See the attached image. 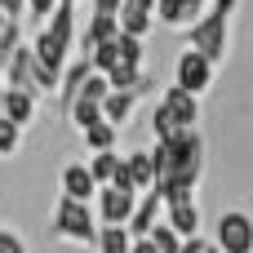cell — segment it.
Masks as SVG:
<instances>
[{
	"label": "cell",
	"instance_id": "cell-34",
	"mask_svg": "<svg viewBox=\"0 0 253 253\" xmlns=\"http://www.w3.org/2000/svg\"><path fill=\"white\" fill-rule=\"evenodd\" d=\"M0 13H4V18H13V22H18V18H22V13H27V0H0Z\"/></svg>",
	"mask_w": 253,
	"mask_h": 253
},
{
	"label": "cell",
	"instance_id": "cell-2",
	"mask_svg": "<svg viewBox=\"0 0 253 253\" xmlns=\"http://www.w3.org/2000/svg\"><path fill=\"white\" fill-rule=\"evenodd\" d=\"M196 125H200V98H191V93H182V89L169 84L160 93V102L151 107V133H156V142L173 138L182 129H196Z\"/></svg>",
	"mask_w": 253,
	"mask_h": 253
},
{
	"label": "cell",
	"instance_id": "cell-27",
	"mask_svg": "<svg viewBox=\"0 0 253 253\" xmlns=\"http://www.w3.org/2000/svg\"><path fill=\"white\" fill-rule=\"evenodd\" d=\"M107 93H111V84H107V76H102V71H89V76H84V84H80V93H76V98H89V102H102V98H107Z\"/></svg>",
	"mask_w": 253,
	"mask_h": 253
},
{
	"label": "cell",
	"instance_id": "cell-24",
	"mask_svg": "<svg viewBox=\"0 0 253 253\" xmlns=\"http://www.w3.org/2000/svg\"><path fill=\"white\" fill-rule=\"evenodd\" d=\"M98 253H129V245H133V236L125 231V227H98Z\"/></svg>",
	"mask_w": 253,
	"mask_h": 253
},
{
	"label": "cell",
	"instance_id": "cell-12",
	"mask_svg": "<svg viewBox=\"0 0 253 253\" xmlns=\"http://www.w3.org/2000/svg\"><path fill=\"white\" fill-rule=\"evenodd\" d=\"M116 22H120V36L142 40V36L156 27V0H125L120 13H116Z\"/></svg>",
	"mask_w": 253,
	"mask_h": 253
},
{
	"label": "cell",
	"instance_id": "cell-35",
	"mask_svg": "<svg viewBox=\"0 0 253 253\" xmlns=\"http://www.w3.org/2000/svg\"><path fill=\"white\" fill-rule=\"evenodd\" d=\"M120 4H125V0H93V13H107V18H116V13H120Z\"/></svg>",
	"mask_w": 253,
	"mask_h": 253
},
{
	"label": "cell",
	"instance_id": "cell-3",
	"mask_svg": "<svg viewBox=\"0 0 253 253\" xmlns=\"http://www.w3.org/2000/svg\"><path fill=\"white\" fill-rule=\"evenodd\" d=\"M187 49H196V53H200V58H209L213 67H218V62H227V53H231V18H222V13L205 9V18L187 27Z\"/></svg>",
	"mask_w": 253,
	"mask_h": 253
},
{
	"label": "cell",
	"instance_id": "cell-39",
	"mask_svg": "<svg viewBox=\"0 0 253 253\" xmlns=\"http://www.w3.org/2000/svg\"><path fill=\"white\" fill-rule=\"evenodd\" d=\"M67 4H76V0H67Z\"/></svg>",
	"mask_w": 253,
	"mask_h": 253
},
{
	"label": "cell",
	"instance_id": "cell-4",
	"mask_svg": "<svg viewBox=\"0 0 253 253\" xmlns=\"http://www.w3.org/2000/svg\"><path fill=\"white\" fill-rule=\"evenodd\" d=\"M53 236L67 240V245H93L98 240V218H93V205H80V200H58L53 205V218H49Z\"/></svg>",
	"mask_w": 253,
	"mask_h": 253
},
{
	"label": "cell",
	"instance_id": "cell-1",
	"mask_svg": "<svg viewBox=\"0 0 253 253\" xmlns=\"http://www.w3.org/2000/svg\"><path fill=\"white\" fill-rule=\"evenodd\" d=\"M147 156H151V169H156L151 191L160 196V205L196 196V187L205 178V138H200V129H182L173 138H160Z\"/></svg>",
	"mask_w": 253,
	"mask_h": 253
},
{
	"label": "cell",
	"instance_id": "cell-38",
	"mask_svg": "<svg viewBox=\"0 0 253 253\" xmlns=\"http://www.w3.org/2000/svg\"><path fill=\"white\" fill-rule=\"evenodd\" d=\"M0 98H4V84H0Z\"/></svg>",
	"mask_w": 253,
	"mask_h": 253
},
{
	"label": "cell",
	"instance_id": "cell-21",
	"mask_svg": "<svg viewBox=\"0 0 253 253\" xmlns=\"http://www.w3.org/2000/svg\"><path fill=\"white\" fill-rule=\"evenodd\" d=\"M80 138H84V147L98 156V151H116V142H120V129H116V125H107V120H98V125L80 129Z\"/></svg>",
	"mask_w": 253,
	"mask_h": 253
},
{
	"label": "cell",
	"instance_id": "cell-30",
	"mask_svg": "<svg viewBox=\"0 0 253 253\" xmlns=\"http://www.w3.org/2000/svg\"><path fill=\"white\" fill-rule=\"evenodd\" d=\"M89 67L107 76V71L116 67V40H107V44H98V49H89Z\"/></svg>",
	"mask_w": 253,
	"mask_h": 253
},
{
	"label": "cell",
	"instance_id": "cell-13",
	"mask_svg": "<svg viewBox=\"0 0 253 253\" xmlns=\"http://www.w3.org/2000/svg\"><path fill=\"white\" fill-rule=\"evenodd\" d=\"M0 71H4V80H0L4 89H27V93H40V89H36V67H31V49H27V40L9 53V62H4Z\"/></svg>",
	"mask_w": 253,
	"mask_h": 253
},
{
	"label": "cell",
	"instance_id": "cell-25",
	"mask_svg": "<svg viewBox=\"0 0 253 253\" xmlns=\"http://www.w3.org/2000/svg\"><path fill=\"white\" fill-rule=\"evenodd\" d=\"M116 67H142V40L116 36Z\"/></svg>",
	"mask_w": 253,
	"mask_h": 253
},
{
	"label": "cell",
	"instance_id": "cell-20",
	"mask_svg": "<svg viewBox=\"0 0 253 253\" xmlns=\"http://www.w3.org/2000/svg\"><path fill=\"white\" fill-rule=\"evenodd\" d=\"M93 67H89V58H67V67H62V76H58V98H62V107L80 93V84H84V76H89Z\"/></svg>",
	"mask_w": 253,
	"mask_h": 253
},
{
	"label": "cell",
	"instance_id": "cell-6",
	"mask_svg": "<svg viewBox=\"0 0 253 253\" xmlns=\"http://www.w3.org/2000/svg\"><path fill=\"white\" fill-rule=\"evenodd\" d=\"M213 62L209 58H200L196 49H182L178 53V62H173V89H182V93H191V98H200V93H209L213 89Z\"/></svg>",
	"mask_w": 253,
	"mask_h": 253
},
{
	"label": "cell",
	"instance_id": "cell-16",
	"mask_svg": "<svg viewBox=\"0 0 253 253\" xmlns=\"http://www.w3.org/2000/svg\"><path fill=\"white\" fill-rule=\"evenodd\" d=\"M36 111H40V93L4 89V98H0V116H4V120H13L18 129H27V125L36 120Z\"/></svg>",
	"mask_w": 253,
	"mask_h": 253
},
{
	"label": "cell",
	"instance_id": "cell-11",
	"mask_svg": "<svg viewBox=\"0 0 253 253\" xmlns=\"http://www.w3.org/2000/svg\"><path fill=\"white\" fill-rule=\"evenodd\" d=\"M58 191H62L67 200L93 205V196H98V182L89 178V169H84L80 160H67V165H62V173H58Z\"/></svg>",
	"mask_w": 253,
	"mask_h": 253
},
{
	"label": "cell",
	"instance_id": "cell-19",
	"mask_svg": "<svg viewBox=\"0 0 253 253\" xmlns=\"http://www.w3.org/2000/svg\"><path fill=\"white\" fill-rule=\"evenodd\" d=\"M133 107H138V93H129V89H111V93L102 98V120L116 125V129H125L129 116H133Z\"/></svg>",
	"mask_w": 253,
	"mask_h": 253
},
{
	"label": "cell",
	"instance_id": "cell-10",
	"mask_svg": "<svg viewBox=\"0 0 253 253\" xmlns=\"http://www.w3.org/2000/svg\"><path fill=\"white\" fill-rule=\"evenodd\" d=\"M209 9V0H156V22L160 27H173V31H187L191 22H200Z\"/></svg>",
	"mask_w": 253,
	"mask_h": 253
},
{
	"label": "cell",
	"instance_id": "cell-36",
	"mask_svg": "<svg viewBox=\"0 0 253 253\" xmlns=\"http://www.w3.org/2000/svg\"><path fill=\"white\" fill-rule=\"evenodd\" d=\"M129 253H156V245H151V240L142 236V240H133V245H129Z\"/></svg>",
	"mask_w": 253,
	"mask_h": 253
},
{
	"label": "cell",
	"instance_id": "cell-7",
	"mask_svg": "<svg viewBox=\"0 0 253 253\" xmlns=\"http://www.w3.org/2000/svg\"><path fill=\"white\" fill-rule=\"evenodd\" d=\"M218 253H253V218L245 209H227L213 227Z\"/></svg>",
	"mask_w": 253,
	"mask_h": 253
},
{
	"label": "cell",
	"instance_id": "cell-9",
	"mask_svg": "<svg viewBox=\"0 0 253 253\" xmlns=\"http://www.w3.org/2000/svg\"><path fill=\"white\" fill-rule=\"evenodd\" d=\"M160 222H165V227H169L178 240H191V236H200V227H205V213H200L196 196H187V200H173V205H165Z\"/></svg>",
	"mask_w": 253,
	"mask_h": 253
},
{
	"label": "cell",
	"instance_id": "cell-29",
	"mask_svg": "<svg viewBox=\"0 0 253 253\" xmlns=\"http://www.w3.org/2000/svg\"><path fill=\"white\" fill-rule=\"evenodd\" d=\"M147 240L156 245V253H178V249H182V240H178V236H173L165 222H156V227L147 231Z\"/></svg>",
	"mask_w": 253,
	"mask_h": 253
},
{
	"label": "cell",
	"instance_id": "cell-23",
	"mask_svg": "<svg viewBox=\"0 0 253 253\" xmlns=\"http://www.w3.org/2000/svg\"><path fill=\"white\" fill-rule=\"evenodd\" d=\"M67 120H71V125H76V133H80V129H89V125H98V120H102V102L71 98V102H67Z\"/></svg>",
	"mask_w": 253,
	"mask_h": 253
},
{
	"label": "cell",
	"instance_id": "cell-22",
	"mask_svg": "<svg viewBox=\"0 0 253 253\" xmlns=\"http://www.w3.org/2000/svg\"><path fill=\"white\" fill-rule=\"evenodd\" d=\"M120 160H125L120 151H98V156H89V165H84V169H89V178H93L98 187H111V178H116Z\"/></svg>",
	"mask_w": 253,
	"mask_h": 253
},
{
	"label": "cell",
	"instance_id": "cell-33",
	"mask_svg": "<svg viewBox=\"0 0 253 253\" xmlns=\"http://www.w3.org/2000/svg\"><path fill=\"white\" fill-rule=\"evenodd\" d=\"M178 253H218L213 240H205V236H191V240H182V249Z\"/></svg>",
	"mask_w": 253,
	"mask_h": 253
},
{
	"label": "cell",
	"instance_id": "cell-17",
	"mask_svg": "<svg viewBox=\"0 0 253 253\" xmlns=\"http://www.w3.org/2000/svg\"><path fill=\"white\" fill-rule=\"evenodd\" d=\"M160 213H165L160 196H156V191H142V196H138V205H133V213H129V222H125V231H129L133 240H142V236L160 222Z\"/></svg>",
	"mask_w": 253,
	"mask_h": 253
},
{
	"label": "cell",
	"instance_id": "cell-32",
	"mask_svg": "<svg viewBox=\"0 0 253 253\" xmlns=\"http://www.w3.org/2000/svg\"><path fill=\"white\" fill-rule=\"evenodd\" d=\"M58 4H62V0H27V13H31V22H44Z\"/></svg>",
	"mask_w": 253,
	"mask_h": 253
},
{
	"label": "cell",
	"instance_id": "cell-18",
	"mask_svg": "<svg viewBox=\"0 0 253 253\" xmlns=\"http://www.w3.org/2000/svg\"><path fill=\"white\" fill-rule=\"evenodd\" d=\"M125 182H129V191H133V196L151 191L156 169H151V156H147V151H129V156H125Z\"/></svg>",
	"mask_w": 253,
	"mask_h": 253
},
{
	"label": "cell",
	"instance_id": "cell-37",
	"mask_svg": "<svg viewBox=\"0 0 253 253\" xmlns=\"http://www.w3.org/2000/svg\"><path fill=\"white\" fill-rule=\"evenodd\" d=\"M4 22H9V18H4V13H0V27H4Z\"/></svg>",
	"mask_w": 253,
	"mask_h": 253
},
{
	"label": "cell",
	"instance_id": "cell-28",
	"mask_svg": "<svg viewBox=\"0 0 253 253\" xmlns=\"http://www.w3.org/2000/svg\"><path fill=\"white\" fill-rule=\"evenodd\" d=\"M18 44H22V22H13V18H9V22L0 27V67L9 62V53H13Z\"/></svg>",
	"mask_w": 253,
	"mask_h": 253
},
{
	"label": "cell",
	"instance_id": "cell-31",
	"mask_svg": "<svg viewBox=\"0 0 253 253\" xmlns=\"http://www.w3.org/2000/svg\"><path fill=\"white\" fill-rule=\"evenodd\" d=\"M0 253H31V249H27V240L13 227H0Z\"/></svg>",
	"mask_w": 253,
	"mask_h": 253
},
{
	"label": "cell",
	"instance_id": "cell-8",
	"mask_svg": "<svg viewBox=\"0 0 253 253\" xmlns=\"http://www.w3.org/2000/svg\"><path fill=\"white\" fill-rule=\"evenodd\" d=\"M133 205H138V196H133V191L98 187V196H93V218H98V227H125V222H129V213H133Z\"/></svg>",
	"mask_w": 253,
	"mask_h": 253
},
{
	"label": "cell",
	"instance_id": "cell-15",
	"mask_svg": "<svg viewBox=\"0 0 253 253\" xmlns=\"http://www.w3.org/2000/svg\"><path fill=\"white\" fill-rule=\"evenodd\" d=\"M40 31H49V36H53L62 49H71V53H76V36H80V22H76V4H67V0H62V4H58L49 18L40 22Z\"/></svg>",
	"mask_w": 253,
	"mask_h": 253
},
{
	"label": "cell",
	"instance_id": "cell-14",
	"mask_svg": "<svg viewBox=\"0 0 253 253\" xmlns=\"http://www.w3.org/2000/svg\"><path fill=\"white\" fill-rule=\"evenodd\" d=\"M116 36H120V22H116V18H107V13H89V22H84L80 36H76V53L89 58V49H98V44H107V40H116Z\"/></svg>",
	"mask_w": 253,
	"mask_h": 253
},
{
	"label": "cell",
	"instance_id": "cell-5",
	"mask_svg": "<svg viewBox=\"0 0 253 253\" xmlns=\"http://www.w3.org/2000/svg\"><path fill=\"white\" fill-rule=\"evenodd\" d=\"M27 49H31V67H36V89H40V93L58 89V76H62L71 49H62L49 31H36V40H31Z\"/></svg>",
	"mask_w": 253,
	"mask_h": 253
},
{
	"label": "cell",
	"instance_id": "cell-26",
	"mask_svg": "<svg viewBox=\"0 0 253 253\" xmlns=\"http://www.w3.org/2000/svg\"><path fill=\"white\" fill-rule=\"evenodd\" d=\"M18 151H22V129H18L13 120H4V116H0V160L18 156Z\"/></svg>",
	"mask_w": 253,
	"mask_h": 253
}]
</instances>
